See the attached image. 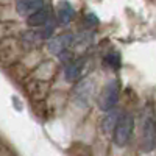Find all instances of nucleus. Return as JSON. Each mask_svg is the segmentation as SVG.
Instances as JSON below:
<instances>
[{
	"label": "nucleus",
	"mask_w": 156,
	"mask_h": 156,
	"mask_svg": "<svg viewBox=\"0 0 156 156\" xmlns=\"http://www.w3.org/2000/svg\"><path fill=\"white\" fill-rule=\"evenodd\" d=\"M133 129H134V117H133V114L122 112L120 119H119V122H117L114 131H112L114 144L117 147H125L129 142V139H131Z\"/></svg>",
	"instance_id": "obj_1"
},
{
	"label": "nucleus",
	"mask_w": 156,
	"mask_h": 156,
	"mask_svg": "<svg viewBox=\"0 0 156 156\" xmlns=\"http://www.w3.org/2000/svg\"><path fill=\"white\" fill-rule=\"evenodd\" d=\"M119 94H120V83L117 80H111L108 84L103 86L101 92L98 94L97 98L98 108L105 112L114 109V106L117 105V100H119Z\"/></svg>",
	"instance_id": "obj_2"
},
{
	"label": "nucleus",
	"mask_w": 156,
	"mask_h": 156,
	"mask_svg": "<svg viewBox=\"0 0 156 156\" xmlns=\"http://www.w3.org/2000/svg\"><path fill=\"white\" fill-rule=\"evenodd\" d=\"M75 44V36L69 31H64V33H59L53 37H50L48 41V50L51 51L53 55H64L67 53L69 48Z\"/></svg>",
	"instance_id": "obj_3"
},
{
	"label": "nucleus",
	"mask_w": 156,
	"mask_h": 156,
	"mask_svg": "<svg viewBox=\"0 0 156 156\" xmlns=\"http://www.w3.org/2000/svg\"><path fill=\"white\" fill-rule=\"evenodd\" d=\"M156 147V126L151 117H147L142 123V136H140V148L142 151L150 153Z\"/></svg>",
	"instance_id": "obj_4"
},
{
	"label": "nucleus",
	"mask_w": 156,
	"mask_h": 156,
	"mask_svg": "<svg viewBox=\"0 0 156 156\" xmlns=\"http://www.w3.org/2000/svg\"><path fill=\"white\" fill-rule=\"evenodd\" d=\"M50 19H51V6L44 5L42 8L34 11L33 14L27 16V25L30 28H41L50 22Z\"/></svg>",
	"instance_id": "obj_5"
},
{
	"label": "nucleus",
	"mask_w": 156,
	"mask_h": 156,
	"mask_svg": "<svg viewBox=\"0 0 156 156\" xmlns=\"http://www.w3.org/2000/svg\"><path fill=\"white\" fill-rule=\"evenodd\" d=\"M86 69V59L78 58V59H70L66 66V70H64V76H66V81H76L83 76V72Z\"/></svg>",
	"instance_id": "obj_6"
},
{
	"label": "nucleus",
	"mask_w": 156,
	"mask_h": 156,
	"mask_svg": "<svg viewBox=\"0 0 156 156\" xmlns=\"http://www.w3.org/2000/svg\"><path fill=\"white\" fill-rule=\"evenodd\" d=\"M75 17V9L73 6L70 5V2L67 0H61L56 6V19H58V23L62 25V27H66L69 25Z\"/></svg>",
	"instance_id": "obj_7"
},
{
	"label": "nucleus",
	"mask_w": 156,
	"mask_h": 156,
	"mask_svg": "<svg viewBox=\"0 0 156 156\" xmlns=\"http://www.w3.org/2000/svg\"><path fill=\"white\" fill-rule=\"evenodd\" d=\"M42 6H44V0H17L16 2L17 12L23 16H30Z\"/></svg>",
	"instance_id": "obj_8"
},
{
	"label": "nucleus",
	"mask_w": 156,
	"mask_h": 156,
	"mask_svg": "<svg viewBox=\"0 0 156 156\" xmlns=\"http://www.w3.org/2000/svg\"><path fill=\"white\" fill-rule=\"evenodd\" d=\"M120 115L122 114H119V112L114 111V109L106 111L105 117L101 119V131L103 133H112L115 125H117V122H119V119H120Z\"/></svg>",
	"instance_id": "obj_9"
},
{
	"label": "nucleus",
	"mask_w": 156,
	"mask_h": 156,
	"mask_svg": "<svg viewBox=\"0 0 156 156\" xmlns=\"http://www.w3.org/2000/svg\"><path fill=\"white\" fill-rule=\"evenodd\" d=\"M92 81L90 80H84V81H81L80 84H78L76 87H75V100L78 101V103H87V100H89V97H90V92H92Z\"/></svg>",
	"instance_id": "obj_10"
},
{
	"label": "nucleus",
	"mask_w": 156,
	"mask_h": 156,
	"mask_svg": "<svg viewBox=\"0 0 156 156\" xmlns=\"http://www.w3.org/2000/svg\"><path fill=\"white\" fill-rule=\"evenodd\" d=\"M44 39H45V37H44L42 31L30 30V31H25V33L22 34V41H23V44L27 45V47H31V48L37 47L39 44L44 41Z\"/></svg>",
	"instance_id": "obj_11"
},
{
	"label": "nucleus",
	"mask_w": 156,
	"mask_h": 156,
	"mask_svg": "<svg viewBox=\"0 0 156 156\" xmlns=\"http://www.w3.org/2000/svg\"><path fill=\"white\" fill-rule=\"evenodd\" d=\"M105 64L112 69H119L120 67V56L119 53H109L106 58H105Z\"/></svg>",
	"instance_id": "obj_12"
},
{
	"label": "nucleus",
	"mask_w": 156,
	"mask_h": 156,
	"mask_svg": "<svg viewBox=\"0 0 156 156\" xmlns=\"http://www.w3.org/2000/svg\"><path fill=\"white\" fill-rule=\"evenodd\" d=\"M154 126H156V120H154Z\"/></svg>",
	"instance_id": "obj_13"
}]
</instances>
